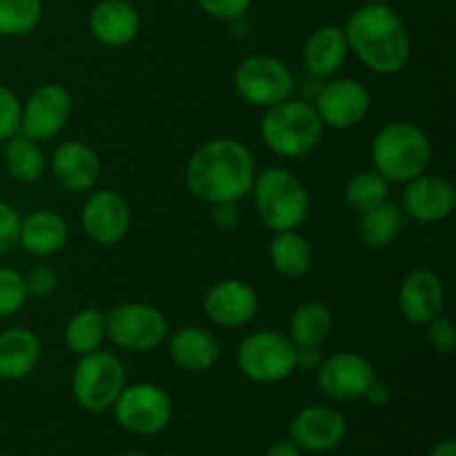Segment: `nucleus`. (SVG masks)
<instances>
[{"instance_id":"2f4dec72","label":"nucleus","mask_w":456,"mask_h":456,"mask_svg":"<svg viewBox=\"0 0 456 456\" xmlns=\"http://www.w3.org/2000/svg\"><path fill=\"white\" fill-rule=\"evenodd\" d=\"M25 279L12 267H0V319L20 312L27 303Z\"/></svg>"},{"instance_id":"7c9ffc66","label":"nucleus","mask_w":456,"mask_h":456,"mask_svg":"<svg viewBox=\"0 0 456 456\" xmlns=\"http://www.w3.org/2000/svg\"><path fill=\"white\" fill-rule=\"evenodd\" d=\"M43 18L40 0H0V36H25Z\"/></svg>"},{"instance_id":"cd10ccee","label":"nucleus","mask_w":456,"mask_h":456,"mask_svg":"<svg viewBox=\"0 0 456 456\" xmlns=\"http://www.w3.org/2000/svg\"><path fill=\"white\" fill-rule=\"evenodd\" d=\"M3 165L13 181L29 185V183L40 181L45 174V154L38 142L18 132L4 141Z\"/></svg>"},{"instance_id":"473e14b6","label":"nucleus","mask_w":456,"mask_h":456,"mask_svg":"<svg viewBox=\"0 0 456 456\" xmlns=\"http://www.w3.org/2000/svg\"><path fill=\"white\" fill-rule=\"evenodd\" d=\"M22 279H25L27 297L31 298H49L58 289V274L52 265H45V263L29 267Z\"/></svg>"},{"instance_id":"f3484780","label":"nucleus","mask_w":456,"mask_h":456,"mask_svg":"<svg viewBox=\"0 0 456 456\" xmlns=\"http://www.w3.org/2000/svg\"><path fill=\"white\" fill-rule=\"evenodd\" d=\"M456 203L454 185L439 174H419L405 183L403 214L419 223H439L452 214Z\"/></svg>"},{"instance_id":"a18cd8bd","label":"nucleus","mask_w":456,"mask_h":456,"mask_svg":"<svg viewBox=\"0 0 456 456\" xmlns=\"http://www.w3.org/2000/svg\"><path fill=\"white\" fill-rule=\"evenodd\" d=\"M160 456H178V454H160Z\"/></svg>"},{"instance_id":"72a5a7b5","label":"nucleus","mask_w":456,"mask_h":456,"mask_svg":"<svg viewBox=\"0 0 456 456\" xmlns=\"http://www.w3.org/2000/svg\"><path fill=\"white\" fill-rule=\"evenodd\" d=\"M20 107L16 94L7 85H0V142L20 132Z\"/></svg>"},{"instance_id":"1a4fd4ad","label":"nucleus","mask_w":456,"mask_h":456,"mask_svg":"<svg viewBox=\"0 0 456 456\" xmlns=\"http://www.w3.org/2000/svg\"><path fill=\"white\" fill-rule=\"evenodd\" d=\"M234 89L252 107H267L292 96V69L281 58L254 53L243 58L234 71Z\"/></svg>"},{"instance_id":"e433bc0d","label":"nucleus","mask_w":456,"mask_h":456,"mask_svg":"<svg viewBox=\"0 0 456 456\" xmlns=\"http://www.w3.org/2000/svg\"><path fill=\"white\" fill-rule=\"evenodd\" d=\"M196 3L208 16L216 18V20L234 22L248 13L252 0H196Z\"/></svg>"},{"instance_id":"6e6552de","label":"nucleus","mask_w":456,"mask_h":456,"mask_svg":"<svg viewBox=\"0 0 456 456\" xmlns=\"http://www.w3.org/2000/svg\"><path fill=\"white\" fill-rule=\"evenodd\" d=\"M111 410L116 423L136 436L159 435L174 419L172 396L156 383L125 386Z\"/></svg>"},{"instance_id":"f257e3e1","label":"nucleus","mask_w":456,"mask_h":456,"mask_svg":"<svg viewBox=\"0 0 456 456\" xmlns=\"http://www.w3.org/2000/svg\"><path fill=\"white\" fill-rule=\"evenodd\" d=\"M256 160L252 150L239 138H212L203 142L185 169L191 196L208 205L239 203L252 191Z\"/></svg>"},{"instance_id":"5701e85b","label":"nucleus","mask_w":456,"mask_h":456,"mask_svg":"<svg viewBox=\"0 0 456 456\" xmlns=\"http://www.w3.org/2000/svg\"><path fill=\"white\" fill-rule=\"evenodd\" d=\"M347 53L350 47L343 27L323 25L307 36L303 45V65L312 76L330 78L346 65Z\"/></svg>"},{"instance_id":"393cba45","label":"nucleus","mask_w":456,"mask_h":456,"mask_svg":"<svg viewBox=\"0 0 456 456\" xmlns=\"http://www.w3.org/2000/svg\"><path fill=\"white\" fill-rule=\"evenodd\" d=\"M270 263L276 274L297 281L312 270L314 252L305 236L297 230L276 232L270 243Z\"/></svg>"},{"instance_id":"423d86ee","label":"nucleus","mask_w":456,"mask_h":456,"mask_svg":"<svg viewBox=\"0 0 456 456\" xmlns=\"http://www.w3.org/2000/svg\"><path fill=\"white\" fill-rule=\"evenodd\" d=\"M236 363L252 383L272 386L297 370V346L279 330H258L239 343Z\"/></svg>"},{"instance_id":"7ed1b4c3","label":"nucleus","mask_w":456,"mask_h":456,"mask_svg":"<svg viewBox=\"0 0 456 456\" xmlns=\"http://www.w3.org/2000/svg\"><path fill=\"white\" fill-rule=\"evenodd\" d=\"M252 196L263 225L274 234L297 230L310 216V191L298 181L297 174L285 167H267L261 174L256 172Z\"/></svg>"},{"instance_id":"20e7f679","label":"nucleus","mask_w":456,"mask_h":456,"mask_svg":"<svg viewBox=\"0 0 456 456\" xmlns=\"http://www.w3.org/2000/svg\"><path fill=\"white\" fill-rule=\"evenodd\" d=\"M432 142L419 125L395 120L377 132L372 141L374 169L387 183H408L430 165Z\"/></svg>"},{"instance_id":"39448f33","label":"nucleus","mask_w":456,"mask_h":456,"mask_svg":"<svg viewBox=\"0 0 456 456\" xmlns=\"http://www.w3.org/2000/svg\"><path fill=\"white\" fill-rule=\"evenodd\" d=\"M258 132L272 154L281 159H301L319 145L323 123L312 102L285 98L267 107Z\"/></svg>"},{"instance_id":"ddd939ff","label":"nucleus","mask_w":456,"mask_h":456,"mask_svg":"<svg viewBox=\"0 0 456 456\" xmlns=\"http://www.w3.org/2000/svg\"><path fill=\"white\" fill-rule=\"evenodd\" d=\"M347 421L332 405H307L289 421V441L301 452L325 454L343 444Z\"/></svg>"},{"instance_id":"58836bf2","label":"nucleus","mask_w":456,"mask_h":456,"mask_svg":"<svg viewBox=\"0 0 456 456\" xmlns=\"http://www.w3.org/2000/svg\"><path fill=\"white\" fill-rule=\"evenodd\" d=\"M325 356L321 354V347H297V368L316 370Z\"/></svg>"},{"instance_id":"c85d7f7f","label":"nucleus","mask_w":456,"mask_h":456,"mask_svg":"<svg viewBox=\"0 0 456 456\" xmlns=\"http://www.w3.org/2000/svg\"><path fill=\"white\" fill-rule=\"evenodd\" d=\"M65 346L76 356L89 354V352L101 350V343L105 341V314L96 307H85L78 310L65 325Z\"/></svg>"},{"instance_id":"dca6fc26","label":"nucleus","mask_w":456,"mask_h":456,"mask_svg":"<svg viewBox=\"0 0 456 456\" xmlns=\"http://www.w3.org/2000/svg\"><path fill=\"white\" fill-rule=\"evenodd\" d=\"M203 310L221 328H243L256 316L258 297L245 281L223 279L205 292Z\"/></svg>"},{"instance_id":"f704fd0d","label":"nucleus","mask_w":456,"mask_h":456,"mask_svg":"<svg viewBox=\"0 0 456 456\" xmlns=\"http://www.w3.org/2000/svg\"><path fill=\"white\" fill-rule=\"evenodd\" d=\"M20 216L9 203L0 200V256H7L18 248Z\"/></svg>"},{"instance_id":"37998d69","label":"nucleus","mask_w":456,"mask_h":456,"mask_svg":"<svg viewBox=\"0 0 456 456\" xmlns=\"http://www.w3.org/2000/svg\"><path fill=\"white\" fill-rule=\"evenodd\" d=\"M363 3H368V4H390L392 0H363Z\"/></svg>"},{"instance_id":"c9c22d12","label":"nucleus","mask_w":456,"mask_h":456,"mask_svg":"<svg viewBox=\"0 0 456 456\" xmlns=\"http://www.w3.org/2000/svg\"><path fill=\"white\" fill-rule=\"evenodd\" d=\"M426 328L432 350L439 352V354H452L456 347V328L452 321L444 319V316H436Z\"/></svg>"},{"instance_id":"b1692460","label":"nucleus","mask_w":456,"mask_h":456,"mask_svg":"<svg viewBox=\"0 0 456 456\" xmlns=\"http://www.w3.org/2000/svg\"><path fill=\"white\" fill-rule=\"evenodd\" d=\"M43 346L36 332L27 328H9L0 332V379L20 381L38 365Z\"/></svg>"},{"instance_id":"6ab92c4d","label":"nucleus","mask_w":456,"mask_h":456,"mask_svg":"<svg viewBox=\"0 0 456 456\" xmlns=\"http://www.w3.org/2000/svg\"><path fill=\"white\" fill-rule=\"evenodd\" d=\"M52 176L56 178L58 185L67 191H87L101 178V156L94 147L80 141H65L53 150L52 160Z\"/></svg>"},{"instance_id":"bb28decb","label":"nucleus","mask_w":456,"mask_h":456,"mask_svg":"<svg viewBox=\"0 0 456 456\" xmlns=\"http://www.w3.org/2000/svg\"><path fill=\"white\" fill-rule=\"evenodd\" d=\"M332 310L325 303L307 301L294 310L288 337L297 347H321L332 332Z\"/></svg>"},{"instance_id":"4468645a","label":"nucleus","mask_w":456,"mask_h":456,"mask_svg":"<svg viewBox=\"0 0 456 456\" xmlns=\"http://www.w3.org/2000/svg\"><path fill=\"white\" fill-rule=\"evenodd\" d=\"M372 107L368 87L356 78H337L323 85L314 102L321 123L332 129H350L363 123Z\"/></svg>"},{"instance_id":"aec40b11","label":"nucleus","mask_w":456,"mask_h":456,"mask_svg":"<svg viewBox=\"0 0 456 456\" xmlns=\"http://www.w3.org/2000/svg\"><path fill=\"white\" fill-rule=\"evenodd\" d=\"M141 29V16L129 0H101L89 13V31L105 47H125Z\"/></svg>"},{"instance_id":"c03bdc74","label":"nucleus","mask_w":456,"mask_h":456,"mask_svg":"<svg viewBox=\"0 0 456 456\" xmlns=\"http://www.w3.org/2000/svg\"><path fill=\"white\" fill-rule=\"evenodd\" d=\"M118 456H147V454L136 452V450H132V452H123V454H118Z\"/></svg>"},{"instance_id":"a878e982","label":"nucleus","mask_w":456,"mask_h":456,"mask_svg":"<svg viewBox=\"0 0 456 456\" xmlns=\"http://www.w3.org/2000/svg\"><path fill=\"white\" fill-rule=\"evenodd\" d=\"M403 230V209L390 199L377 208L365 209L359 216V240L370 249H383L395 243Z\"/></svg>"},{"instance_id":"4be33fe9","label":"nucleus","mask_w":456,"mask_h":456,"mask_svg":"<svg viewBox=\"0 0 456 456\" xmlns=\"http://www.w3.org/2000/svg\"><path fill=\"white\" fill-rule=\"evenodd\" d=\"M69 239V227L65 218L53 209H36L29 216L20 218L18 245L31 256H53L61 252Z\"/></svg>"},{"instance_id":"0eeeda50","label":"nucleus","mask_w":456,"mask_h":456,"mask_svg":"<svg viewBox=\"0 0 456 456\" xmlns=\"http://www.w3.org/2000/svg\"><path fill=\"white\" fill-rule=\"evenodd\" d=\"M125 386H127L125 365L120 363L118 356L101 350L80 356L71 377L76 403L87 412L111 410Z\"/></svg>"},{"instance_id":"9b49d317","label":"nucleus","mask_w":456,"mask_h":456,"mask_svg":"<svg viewBox=\"0 0 456 456\" xmlns=\"http://www.w3.org/2000/svg\"><path fill=\"white\" fill-rule=\"evenodd\" d=\"M377 381L372 363L356 352H337L325 356L316 368V386L328 399L350 403L363 399L370 386Z\"/></svg>"},{"instance_id":"f8f14e48","label":"nucleus","mask_w":456,"mask_h":456,"mask_svg":"<svg viewBox=\"0 0 456 456\" xmlns=\"http://www.w3.org/2000/svg\"><path fill=\"white\" fill-rule=\"evenodd\" d=\"M71 94L62 85L47 83L31 92L20 107V134L31 141H49L65 129L71 116Z\"/></svg>"},{"instance_id":"f03ea898","label":"nucleus","mask_w":456,"mask_h":456,"mask_svg":"<svg viewBox=\"0 0 456 456\" xmlns=\"http://www.w3.org/2000/svg\"><path fill=\"white\" fill-rule=\"evenodd\" d=\"M347 47L379 76H392L405 69L412 53L408 27L390 4H361L343 25Z\"/></svg>"},{"instance_id":"2eb2a0df","label":"nucleus","mask_w":456,"mask_h":456,"mask_svg":"<svg viewBox=\"0 0 456 456\" xmlns=\"http://www.w3.org/2000/svg\"><path fill=\"white\" fill-rule=\"evenodd\" d=\"M83 230L94 243L116 245L127 236L132 225V209L127 200L114 190L94 191L80 214Z\"/></svg>"},{"instance_id":"79ce46f5","label":"nucleus","mask_w":456,"mask_h":456,"mask_svg":"<svg viewBox=\"0 0 456 456\" xmlns=\"http://www.w3.org/2000/svg\"><path fill=\"white\" fill-rule=\"evenodd\" d=\"M428 456H456V441L454 439L439 441V444L432 445L430 454Z\"/></svg>"},{"instance_id":"c756f323","label":"nucleus","mask_w":456,"mask_h":456,"mask_svg":"<svg viewBox=\"0 0 456 456\" xmlns=\"http://www.w3.org/2000/svg\"><path fill=\"white\" fill-rule=\"evenodd\" d=\"M343 196H346V203L361 214L390 199V183L377 169H365V172H356L347 181Z\"/></svg>"},{"instance_id":"4c0bfd02","label":"nucleus","mask_w":456,"mask_h":456,"mask_svg":"<svg viewBox=\"0 0 456 456\" xmlns=\"http://www.w3.org/2000/svg\"><path fill=\"white\" fill-rule=\"evenodd\" d=\"M212 221L218 230H234L240 221V212L236 203L212 205Z\"/></svg>"},{"instance_id":"a211bd4d","label":"nucleus","mask_w":456,"mask_h":456,"mask_svg":"<svg viewBox=\"0 0 456 456\" xmlns=\"http://www.w3.org/2000/svg\"><path fill=\"white\" fill-rule=\"evenodd\" d=\"M445 305L444 281L432 270H412L399 288V310L412 325H428Z\"/></svg>"},{"instance_id":"9d476101","label":"nucleus","mask_w":456,"mask_h":456,"mask_svg":"<svg viewBox=\"0 0 456 456\" xmlns=\"http://www.w3.org/2000/svg\"><path fill=\"white\" fill-rule=\"evenodd\" d=\"M167 337V319L147 303H123L105 314V338L129 352H150Z\"/></svg>"},{"instance_id":"ea45409f","label":"nucleus","mask_w":456,"mask_h":456,"mask_svg":"<svg viewBox=\"0 0 456 456\" xmlns=\"http://www.w3.org/2000/svg\"><path fill=\"white\" fill-rule=\"evenodd\" d=\"M363 399H368L374 408H386V405L392 401V390L386 386V383H381L377 379V381L370 386V390L365 392Z\"/></svg>"},{"instance_id":"a19ab883","label":"nucleus","mask_w":456,"mask_h":456,"mask_svg":"<svg viewBox=\"0 0 456 456\" xmlns=\"http://www.w3.org/2000/svg\"><path fill=\"white\" fill-rule=\"evenodd\" d=\"M263 456H303V452L297 448V445H294V441L279 439L265 450V454Z\"/></svg>"},{"instance_id":"49530a36","label":"nucleus","mask_w":456,"mask_h":456,"mask_svg":"<svg viewBox=\"0 0 456 456\" xmlns=\"http://www.w3.org/2000/svg\"><path fill=\"white\" fill-rule=\"evenodd\" d=\"M0 456H4V454H3V452H0Z\"/></svg>"},{"instance_id":"412c9836","label":"nucleus","mask_w":456,"mask_h":456,"mask_svg":"<svg viewBox=\"0 0 456 456\" xmlns=\"http://www.w3.org/2000/svg\"><path fill=\"white\" fill-rule=\"evenodd\" d=\"M169 359L183 372H208L221 359V343L209 330L187 325L169 338Z\"/></svg>"}]
</instances>
